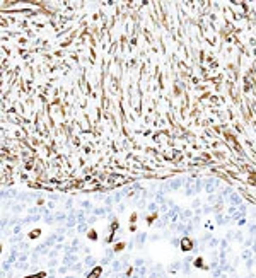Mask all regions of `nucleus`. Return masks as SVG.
Returning a JSON list of instances; mask_svg holds the SVG:
<instances>
[{
	"instance_id": "2",
	"label": "nucleus",
	"mask_w": 256,
	"mask_h": 278,
	"mask_svg": "<svg viewBox=\"0 0 256 278\" xmlns=\"http://www.w3.org/2000/svg\"><path fill=\"white\" fill-rule=\"evenodd\" d=\"M229 200H230V203H232V205H234V203H241V200H239V198H237L236 195H232V196L229 198Z\"/></svg>"
},
{
	"instance_id": "1",
	"label": "nucleus",
	"mask_w": 256,
	"mask_h": 278,
	"mask_svg": "<svg viewBox=\"0 0 256 278\" xmlns=\"http://www.w3.org/2000/svg\"><path fill=\"white\" fill-rule=\"evenodd\" d=\"M99 271H101V269H99V268H96V269H94V271H92V273H91V275H89V276H87V278H97V276H99Z\"/></svg>"
}]
</instances>
